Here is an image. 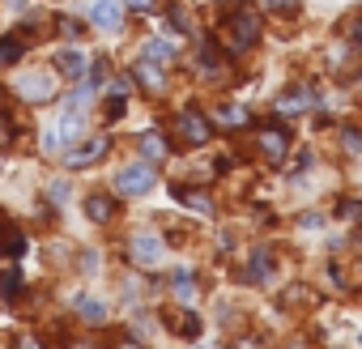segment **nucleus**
Returning a JSON list of instances; mask_svg holds the SVG:
<instances>
[{
	"instance_id": "obj_1",
	"label": "nucleus",
	"mask_w": 362,
	"mask_h": 349,
	"mask_svg": "<svg viewBox=\"0 0 362 349\" xmlns=\"http://www.w3.org/2000/svg\"><path fill=\"white\" fill-rule=\"evenodd\" d=\"M226 52L230 56H243V52H252L256 47V39H260V18L247 9V5H239L230 18H226Z\"/></svg>"
},
{
	"instance_id": "obj_2",
	"label": "nucleus",
	"mask_w": 362,
	"mask_h": 349,
	"mask_svg": "<svg viewBox=\"0 0 362 349\" xmlns=\"http://www.w3.org/2000/svg\"><path fill=\"white\" fill-rule=\"evenodd\" d=\"M153 184H158V174H153L149 162H132L128 170H119V179H115V188H119L124 196H141V192H149Z\"/></svg>"
},
{
	"instance_id": "obj_3",
	"label": "nucleus",
	"mask_w": 362,
	"mask_h": 349,
	"mask_svg": "<svg viewBox=\"0 0 362 349\" xmlns=\"http://www.w3.org/2000/svg\"><path fill=\"white\" fill-rule=\"evenodd\" d=\"M175 132H179V141H184V145H205L214 128H209V119H205L201 111H192V107H188L184 115L175 119Z\"/></svg>"
},
{
	"instance_id": "obj_4",
	"label": "nucleus",
	"mask_w": 362,
	"mask_h": 349,
	"mask_svg": "<svg viewBox=\"0 0 362 349\" xmlns=\"http://www.w3.org/2000/svg\"><path fill=\"white\" fill-rule=\"evenodd\" d=\"M18 94L26 102H47L56 94V77L52 73H26V77H18Z\"/></svg>"
},
{
	"instance_id": "obj_5",
	"label": "nucleus",
	"mask_w": 362,
	"mask_h": 349,
	"mask_svg": "<svg viewBox=\"0 0 362 349\" xmlns=\"http://www.w3.org/2000/svg\"><path fill=\"white\" fill-rule=\"evenodd\" d=\"M162 252H166V247H162V239H158L153 230L132 235V260H136V264H145V268H149V264H158V260H162Z\"/></svg>"
},
{
	"instance_id": "obj_6",
	"label": "nucleus",
	"mask_w": 362,
	"mask_h": 349,
	"mask_svg": "<svg viewBox=\"0 0 362 349\" xmlns=\"http://www.w3.org/2000/svg\"><path fill=\"white\" fill-rule=\"evenodd\" d=\"M103 153H107V136L98 132V136L81 141L77 149H69V153H64V166H90V162H98Z\"/></svg>"
},
{
	"instance_id": "obj_7",
	"label": "nucleus",
	"mask_w": 362,
	"mask_h": 349,
	"mask_svg": "<svg viewBox=\"0 0 362 349\" xmlns=\"http://www.w3.org/2000/svg\"><path fill=\"white\" fill-rule=\"evenodd\" d=\"M286 149H290V132H286L281 124H277V128H273V124H269V128H260V153H264V158L281 162V158H286Z\"/></svg>"
},
{
	"instance_id": "obj_8",
	"label": "nucleus",
	"mask_w": 362,
	"mask_h": 349,
	"mask_svg": "<svg viewBox=\"0 0 362 349\" xmlns=\"http://www.w3.org/2000/svg\"><path fill=\"white\" fill-rule=\"evenodd\" d=\"M315 107V94L307 90V85H290L281 98H277V111L281 115H298V111H311Z\"/></svg>"
},
{
	"instance_id": "obj_9",
	"label": "nucleus",
	"mask_w": 362,
	"mask_h": 349,
	"mask_svg": "<svg viewBox=\"0 0 362 349\" xmlns=\"http://www.w3.org/2000/svg\"><path fill=\"white\" fill-rule=\"evenodd\" d=\"M90 22H94L98 30H119L124 13H119L115 0H94V5H90Z\"/></svg>"
},
{
	"instance_id": "obj_10",
	"label": "nucleus",
	"mask_w": 362,
	"mask_h": 349,
	"mask_svg": "<svg viewBox=\"0 0 362 349\" xmlns=\"http://www.w3.org/2000/svg\"><path fill=\"white\" fill-rule=\"evenodd\" d=\"M26 252V235L9 222H0V256H22Z\"/></svg>"
},
{
	"instance_id": "obj_11",
	"label": "nucleus",
	"mask_w": 362,
	"mask_h": 349,
	"mask_svg": "<svg viewBox=\"0 0 362 349\" xmlns=\"http://www.w3.org/2000/svg\"><path fill=\"white\" fill-rule=\"evenodd\" d=\"M56 64H60V73H64V77H73V81H77V77L86 73V64H90V60H86L77 47H64V52L56 56Z\"/></svg>"
},
{
	"instance_id": "obj_12",
	"label": "nucleus",
	"mask_w": 362,
	"mask_h": 349,
	"mask_svg": "<svg viewBox=\"0 0 362 349\" xmlns=\"http://www.w3.org/2000/svg\"><path fill=\"white\" fill-rule=\"evenodd\" d=\"M170 290L179 294V302H192V298H197V273H192V268H179V273L170 277Z\"/></svg>"
},
{
	"instance_id": "obj_13",
	"label": "nucleus",
	"mask_w": 362,
	"mask_h": 349,
	"mask_svg": "<svg viewBox=\"0 0 362 349\" xmlns=\"http://www.w3.org/2000/svg\"><path fill=\"white\" fill-rule=\"evenodd\" d=\"M132 77H141L149 90H162V81H166V77H162V64H153V60H145V56L132 64Z\"/></svg>"
},
{
	"instance_id": "obj_14",
	"label": "nucleus",
	"mask_w": 362,
	"mask_h": 349,
	"mask_svg": "<svg viewBox=\"0 0 362 349\" xmlns=\"http://www.w3.org/2000/svg\"><path fill=\"white\" fill-rule=\"evenodd\" d=\"M269 264H273L269 247H256V252H252V260H247V273H243V277L256 285V281H264V277H269Z\"/></svg>"
},
{
	"instance_id": "obj_15",
	"label": "nucleus",
	"mask_w": 362,
	"mask_h": 349,
	"mask_svg": "<svg viewBox=\"0 0 362 349\" xmlns=\"http://www.w3.org/2000/svg\"><path fill=\"white\" fill-rule=\"evenodd\" d=\"M197 60H201V73H205V77H218V73H222V60H226V56L218 52V43H205V47L197 52Z\"/></svg>"
},
{
	"instance_id": "obj_16",
	"label": "nucleus",
	"mask_w": 362,
	"mask_h": 349,
	"mask_svg": "<svg viewBox=\"0 0 362 349\" xmlns=\"http://www.w3.org/2000/svg\"><path fill=\"white\" fill-rule=\"evenodd\" d=\"M86 213H90V222H111V213H115V205H111V196H103V192H94V196L86 201Z\"/></svg>"
},
{
	"instance_id": "obj_17",
	"label": "nucleus",
	"mask_w": 362,
	"mask_h": 349,
	"mask_svg": "<svg viewBox=\"0 0 362 349\" xmlns=\"http://www.w3.org/2000/svg\"><path fill=\"white\" fill-rule=\"evenodd\" d=\"M73 307H77V311H81L90 324H103V319H107V302H98V298H90V294H81Z\"/></svg>"
},
{
	"instance_id": "obj_18",
	"label": "nucleus",
	"mask_w": 362,
	"mask_h": 349,
	"mask_svg": "<svg viewBox=\"0 0 362 349\" xmlns=\"http://www.w3.org/2000/svg\"><path fill=\"white\" fill-rule=\"evenodd\" d=\"M18 290H22V268H0V298H18Z\"/></svg>"
},
{
	"instance_id": "obj_19",
	"label": "nucleus",
	"mask_w": 362,
	"mask_h": 349,
	"mask_svg": "<svg viewBox=\"0 0 362 349\" xmlns=\"http://www.w3.org/2000/svg\"><path fill=\"white\" fill-rule=\"evenodd\" d=\"M145 60H153V64H170L175 60V47L170 43H162V39H153V43H145V52H141Z\"/></svg>"
},
{
	"instance_id": "obj_20",
	"label": "nucleus",
	"mask_w": 362,
	"mask_h": 349,
	"mask_svg": "<svg viewBox=\"0 0 362 349\" xmlns=\"http://www.w3.org/2000/svg\"><path fill=\"white\" fill-rule=\"evenodd\" d=\"M141 153H145V158H166L170 149H166V141H162L158 132H141Z\"/></svg>"
},
{
	"instance_id": "obj_21",
	"label": "nucleus",
	"mask_w": 362,
	"mask_h": 349,
	"mask_svg": "<svg viewBox=\"0 0 362 349\" xmlns=\"http://www.w3.org/2000/svg\"><path fill=\"white\" fill-rule=\"evenodd\" d=\"M179 196H184V205H188V209H197V213H214V201H209L205 192H197V188H184Z\"/></svg>"
},
{
	"instance_id": "obj_22",
	"label": "nucleus",
	"mask_w": 362,
	"mask_h": 349,
	"mask_svg": "<svg viewBox=\"0 0 362 349\" xmlns=\"http://www.w3.org/2000/svg\"><path fill=\"white\" fill-rule=\"evenodd\" d=\"M60 128H64V136H69V141H77V136H81V128H86V111H64Z\"/></svg>"
},
{
	"instance_id": "obj_23",
	"label": "nucleus",
	"mask_w": 362,
	"mask_h": 349,
	"mask_svg": "<svg viewBox=\"0 0 362 349\" xmlns=\"http://www.w3.org/2000/svg\"><path fill=\"white\" fill-rule=\"evenodd\" d=\"M22 52H26V47H22V39H13V35H9V39H0V64H18V60H22Z\"/></svg>"
},
{
	"instance_id": "obj_24",
	"label": "nucleus",
	"mask_w": 362,
	"mask_h": 349,
	"mask_svg": "<svg viewBox=\"0 0 362 349\" xmlns=\"http://www.w3.org/2000/svg\"><path fill=\"white\" fill-rule=\"evenodd\" d=\"M337 218H345V222H362V201H341V205H337Z\"/></svg>"
},
{
	"instance_id": "obj_25",
	"label": "nucleus",
	"mask_w": 362,
	"mask_h": 349,
	"mask_svg": "<svg viewBox=\"0 0 362 349\" xmlns=\"http://www.w3.org/2000/svg\"><path fill=\"white\" fill-rule=\"evenodd\" d=\"M269 13H281V18H294L298 13V0H264Z\"/></svg>"
},
{
	"instance_id": "obj_26",
	"label": "nucleus",
	"mask_w": 362,
	"mask_h": 349,
	"mask_svg": "<svg viewBox=\"0 0 362 349\" xmlns=\"http://www.w3.org/2000/svg\"><path fill=\"white\" fill-rule=\"evenodd\" d=\"M341 145H345L349 153H362V136H358V128H341Z\"/></svg>"
},
{
	"instance_id": "obj_27",
	"label": "nucleus",
	"mask_w": 362,
	"mask_h": 349,
	"mask_svg": "<svg viewBox=\"0 0 362 349\" xmlns=\"http://www.w3.org/2000/svg\"><path fill=\"white\" fill-rule=\"evenodd\" d=\"M222 119H226L230 128H235V124H247V107H226V111H222Z\"/></svg>"
},
{
	"instance_id": "obj_28",
	"label": "nucleus",
	"mask_w": 362,
	"mask_h": 349,
	"mask_svg": "<svg viewBox=\"0 0 362 349\" xmlns=\"http://www.w3.org/2000/svg\"><path fill=\"white\" fill-rule=\"evenodd\" d=\"M179 332H184V336H197V332H201V319H197V315H179Z\"/></svg>"
},
{
	"instance_id": "obj_29",
	"label": "nucleus",
	"mask_w": 362,
	"mask_h": 349,
	"mask_svg": "<svg viewBox=\"0 0 362 349\" xmlns=\"http://www.w3.org/2000/svg\"><path fill=\"white\" fill-rule=\"evenodd\" d=\"M60 35H64V39H77V35H81V22H73V18H60Z\"/></svg>"
},
{
	"instance_id": "obj_30",
	"label": "nucleus",
	"mask_w": 362,
	"mask_h": 349,
	"mask_svg": "<svg viewBox=\"0 0 362 349\" xmlns=\"http://www.w3.org/2000/svg\"><path fill=\"white\" fill-rule=\"evenodd\" d=\"M166 26H175V30H184V26H188V13H184V9H170V13H166Z\"/></svg>"
},
{
	"instance_id": "obj_31",
	"label": "nucleus",
	"mask_w": 362,
	"mask_h": 349,
	"mask_svg": "<svg viewBox=\"0 0 362 349\" xmlns=\"http://www.w3.org/2000/svg\"><path fill=\"white\" fill-rule=\"evenodd\" d=\"M107 73H111V69H107V60H98V64H94V73H90V85H103V81H107Z\"/></svg>"
},
{
	"instance_id": "obj_32",
	"label": "nucleus",
	"mask_w": 362,
	"mask_h": 349,
	"mask_svg": "<svg viewBox=\"0 0 362 349\" xmlns=\"http://www.w3.org/2000/svg\"><path fill=\"white\" fill-rule=\"evenodd\" d=\"M349 43H354V47H362V13L349 22Z\"/></svg>"
},
{
	"instance_id": "obj_33",
	"label": "nucleus",
	"mask_w": 362,
	"mask_h": 349,
	"mask_svg": "<svg viewBox=\"0 0 362 349\" xmlns=\"http://www.w3.org/2000/svg\"><path fill=\"white\" fill-rule=\"evenodd\" d=\"M124 115V98H111V107H107V119H119Z\"/></svg>"
},
{
	"instance_id": "obj_34",
	"label": "nucleus",
	"mask_w": 362,
	"mask_h": 349,
	"mask_svg": "<svg viewBox=\"0 0 362 349\" xmlns=\"http://www.w3.org/2000/svg\"><path fill=\"white\" fill-rule=\"evenodd\" d=\"M13 349H43V345H39L35 336H18V341H13Z\"/></svg>"
},
{
	"instance_id": "obj_35",
	"label": "nucleus",
	"mask_w": 362,
	"mask_h": 349,
	"mask_svg": "<svg viewBox=\"0 0 362 349\" xmlns=\"http://www.w3.org/2000/svg\"><path fill=\"white\" fill-rule=\"evenodd\" d=\"M128 5H132L136 13H145V9H153V0H128Z\"/></svg>"
},
{
	"instance_id": "obj_36",
	"label": "nucleus",
	"mask_w": 362,
	"mask_h": 349,
	"mask_svg": "<svg viewBox=\"0 0 362 349\" xmlns=\"http://www.w3.org/2000/svg\"><path fill=\"white\" fill-rule=\"evenodd\" d=\"M5 128H9V119H5V111H0V141H5V136H9Z\"/></svg>"
},
{
	"instance_id": "obj_37",
	"label": "nucleus",
	"mask_w": 362,
	"mask_h": 349,
	"mask_svg": "<svg viewBox=\"0 0 362 349\" xmlns=\"http://www.w3.org/2000/svg\"><path fill=\"white\" fill-rule=\"evenodd\" d=\"M115 349H141V345H132V341H119V345H115Z\"/></svg>"
}]
</instances>
